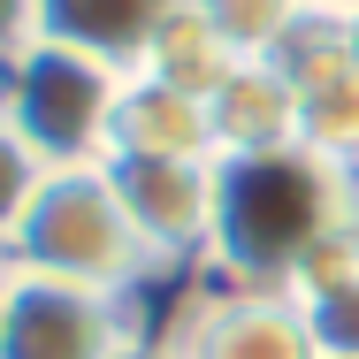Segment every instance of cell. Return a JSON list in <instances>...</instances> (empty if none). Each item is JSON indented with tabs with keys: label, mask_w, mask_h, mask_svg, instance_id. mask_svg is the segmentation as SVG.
Returning a JSON list of instances; mask_svg holds the SVG:
<instances>
[{
	"label": "cell",
	"mask_w": 359,
	"mask_h": 359,
	"mask_svg": "<svg viewBox=\"0 0 359 359\" xmlns=\"http://www.w3.org/2000/svg\"><path fill=\"white\" fill-rule=\"evenodd\" d=\"M359 229V168L329 161L313 145H276V153H222L215 161V237L207 260L237 290H283L298 268Z\"/></svg>",
	"instance_id": "obj_1"
},
{
	"label": "cell",
	"mask_w": 359,
	"mask_h": 359,
	"mask_svg": "<svg viewBox=\"0 0 359 359\" xmlns=\"http://www.w3.org/2000/svg\"><path fill=\"white\" fill-rule=\"evenodd\" d=\"M8 260H15V276H54V283L107 290V298H123L153 268V252L138 245L107 168H54L39 184L23 229H15Z\"/></svg>",
	"instance_id": "obj_2"
},
{
	"label": "cell",
	"mask_w": 359,
	"mask_h": 359,
	"mask_svg": "<svg viewBox=\"0 0 359 359\" xmlns=\"http://www.w3.org/2000/svg\"><path fill=\"white\" fill-rule=\"evenodd\" d=\"M115 100H123V69L76 54L62 39H39L0 69V115L46 168H100L107 130H115Z\"/></svg>",
	"instance_id": "obj_3"
},
{
	"label": "cell",
	"mask_w": 359,
	"mask_h": 359,
	"mask_svg": "<svg viewBox=\"0 0 359 359\" xmlns=\"http://www.w3.org/2000/svg\"><path fill=\"white\" fill-rule=\"evenodd\" d=\"M138 245L161 260H191L215 237V161H161V153H107L100 161Z\"/></svg>",
	"instance_id": "obj_4"
},
{
	"label": "cell",
	"mask_w": 359,
	"mask_h": 359,
	"mask_svg": "<svg viewBox=\"0 0 359 359\" xmlns=\"http://www.w3.org/2000/svg\"><path fill=\"white\" fill-rule=\"evenodd\" d=\"M130 344V321L107 290L15 276L0 306V359H115Z\"/></svg>",
	"instance_id": "obj_5"
},
{
	"label": "cell",
	"mask_w": 359,
	"mask_h": 359,
	"mask_svg": "<svg viewBox=\"0 0 359 359\" xmlns=\"http://www.w3.org/2000/svg\"><path fill=\"white\" fill-rule=\"evenodd\" d=\"M176 352L184 359H321L298 298H283V290H237V283L207 290L184 313Z\"/></svg>",
	"instance_id": "obj_6"
},
{
	"label": "cell",
	"mask_w": 359,
	"mask_h": 359,
	"mask_svg": "<svg viewBox=\"0 0 359 359\" xmlns=\"http://www.w3.org/2000/svg\"><path fill=\"white\" fill-rule=\"evenodd\" d=\"M176 8L184 0H39V39H62L107 69L138 76L153 39L176 23Z\"/></svg>",
	"instance_id": "obj_7"
},
{
	"label": "cell",
	"mask_w": 359,
	"mask_h": 359,
	"mask_svg": "<svg viewBox=\"0 0 359 359\" xmlns=\"http://www.w3.org/2000/svg\"><path fill=\"white\" fill-rule=\"evenodd\" d=\"M107 153H161V161H222L215 153V123H207V100L161 84V76H123V100H115V130Z\"/></svg>",
	"instance_id": "obj_8"
},
{
	"label": "cell",
	"mask_w": 359,
	"mask_h": 359,
	"mask_svg": "<svg viewBox=\"0 0 359 359\" xmlns=\"http://www.w3.org/2000/svg\"><path fill=\"white\" fill-rule=\"evenodd\" d=\"M215 123V153H276L298 145V92L276 62H237L207 100Z\"/></svg>",
	"instance_id": "obj_9"
},
{
	"label": "cell",
	"mask_w": 359,
	"mask_h": 359,
	"mask_svg": "<svg viewBox=\"0 0 359 359\" xmlns=\"http://www.w3.org/2000/svg\"><path fill=\"white\" fill-rule=\"evenodd\" d=\"M290 92H298V145L359 168V62H352V46L337 62L306 69Z\"/></svg>",
	"instance_id": "obj_10"
},
{
	"label": "cell",
	"mask_w": 359,
	"mask_h": 359,
	"mask_svg": "<svg viewBox=\"0 0 359 359\" xmlns=\"http://www.w3.org/2000/svg\"><path fill=\"white\" fill-rule=\"evenodd\" d=\"M237 69V54L222 46V31L184 0L176 8V23L153 39V54H145V69L138 76H161V84H176V92H191V100H215V84Z\"/></svg>",
	"instance_id": "obj_11"
},
{
	"label": "cell",
	"mask_w": 359,
	"mask_h": 359,
	"mask_svg": "<svg viewBox=\"0 0 359 359\" xmlns=\"http://www.w3.org/2000/svg\"><path fill=\"white\" fill-rule=\"evenodd\" d=\"M191 8L222 31V46L237 62H268L283 46V31L306 15V0H191Z\"/></svg>",
	"instance_id": "obj_12"
},
{
	"label": "cell",
	"mask_w": 359,
	"mask_h": 359,
	"mask_svg": "<svg viewBox=\"0 0 359 359\" xmlns=\"http://www.w3.org/2000/svg\"><path fill=\"white\" fill-rule=\"evenodd\" d=\"M46 176H54V168L15 138V123L0 115V252L15 245V229H23V215H31V199H39Z\"/></svg>",
	"instance_id": "obj_13"
},
{
	"label": "cell",
	"mask_w": 359,
	"mask_h": 359,
	"mask_svg": "<svg viewBox=\"0 0 359 359\" xmlns=\"http://www.w3.org/2000/svg\"><path fill=\"white\" fill-rule=\"evenodd\" d=\"M298 313H306V329H313V352L321 359H359V268L344 283L313 290V298H298Z\"/></svg>",
	"instance_id": "obj_14"
},
{
	"label": "cell",
	"mask_w": 359,
	"mask_h": 359,
	"mask_svg": "<svg viewBox=\"0 0 359 359\" xmlns=\"http://www.w3.org/2000/svg\"><path fill=\"white\" fill-rule=\"evenodd\" d=\"M23 46H39V0H0V69Z\"/></svg>",
	"instance_id": "obj_15"
},
{
	"label": "cell",
	"mask_w": 359,
	"mask_h": 359,
	"mask_svg": "<svg viewBox=\"0 0 359 359\" xmlns=\"http://www.w3.org/2000/svg\"><path fill=\"white\" fill-rule=\"evenodd\" d=\"M115 359H184V352H176V337H130Z\"/></svg>",
	"instance_id": "obj_16"
},
{
	"label": "cell",
	"mask_w": 359,
	"mask_h": 359,
	"mask_svg": "<svg viewBox=\"0 0 359 359\" xmlns=\"http://www.w3.org/2000/svg\"><path fill=\"white\" fill-rule=\"evenodd\" d=\"M344 46H352V62H359V8L344 15Z\"/></svg>",
	"instance_id": "obj_17"
},
{
	"label": "cell",
	"mask_w": 359,
	"mask_h": 359,
	"mask_svg": "<svg viewBox=\"0 0 359 359\" xmlns=\"http://www.w3.org/2000/svg\"><path fill=\"white\" fill-rule=\"evenodd\" d=\"M8 283H15V260L0 252V306H8Z\"/></svg>",
	"instance_id": "obj_18"
},
{
	"label": "cell",
	"mask_w": 359,
	"mask_h": 359,
	"mask_svg": "<svg viewBox=\"0 0 359 359\" xmlns=\"http://www.w3.org/2000/svg\"><path fill=\"white\" fill-rule=\"evenodd\" d=\"M321 8H337V15H352V8H359V0H321Z\"/></svg>",
	"instance_id": "obj_19"
}]
</instances>
